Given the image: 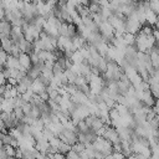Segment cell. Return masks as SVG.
I'll return each instance as SVG.
<instances>
[{
  "instance_id": "cell-1",
  "label": "cell",
  "mask_w": 159,
  "mask_h": 159,
  "mask_svg": "<svg viewBox=\"0 0 159 159\" xmlns=\"http://www.w3.org/2000/svg\"><path fill=\"white\" fill-rule=\"evenodd\" d=\"M58 137L63 143H67L70 145H75L78 143V134L73 130H70V129H65Z\"/></svg>"
},
{
  "instance_id": "cell-2",
  "label": "cell",
  "mask_w": 159,
  "mask_h": 159,
  "mask_svg": "<svg viewBox=\"0 0 159 159\" xmlns=\"http://www.w3.org/2000/svg\"><path fill=\"white\" fill-rule=\"evenodd\" d=\"M140 101L143 102V104H144V106H147V107H149V108H153V107L155 106V103H157V99H155V98H154V96L152 94L150 89L144 91V92L142 93Z\"/></svg>"
},
{
  "instance_id": "cell-3",
  "label": "cell",
  "mask_w": 159,
  "mask_h": 159,
  "mask_svg": "<svg viewBox=\"0 0 159 159\" xmlns=\"http://www.w3.org/2000/svg\"><path fill=\"white\" fill-rule=\"evenodd\" d=\"M11 30H12L11 22H9L6 20H1V24H0V34H1V37H10Z\"/></svg>"
},
{
  "instance_id": "cell-4",
  "label": "cell",
  "mask_w": 159,
  "mask_h": 159,
  "mask_svg": "<svg viewBox=\"0 0 159 159\" xmlns=\"http://www.w3.org/2000/svg\"><path fill=\"white\" fill-rule=\"evenodd\" d=\"M17 46L20 47L21 52H24V53H29V55H31V53L34 52V42L27 41V40H25V39H24Z\"/></svg>"
},
{
  "instance_id": "cell-5",
  "label": "cell",
  "mask_w": 159,
  "mask_h": 159,
  "mask_svg": "<svg viewBox=\"0 0 159 159\" xmlns=\"http://www.w3.org/2000/svg\"><path fill=\"white\" fill-rule=\"evenodd\" d=\"M46 86L40 81V78H37V80H34V82H32V84H31V89L34 91V93L35 94H41L42 92H45L46 91Z\"/></svg>"
},
{
  "instance_id": "cell-6",
  "label": "cell",
  "mask_w": 159,
  "mask_h": 159,
  "mask_svg": "<svg viewBox=\"0 0 159 159\" xmlns=\"http://www.w3.org/2000/svg\"><path fill=\"white\" fill-rule=\"evenodd\" d=\"M6 67L7 68H12V70H20L21 65H20V61H19V57L9 55V58H7V62H6Z\"/></svg>"
},
{
  "instance_id": "cell-7",
  "label": "cell",
  "mask_w": 159,
  "mask_h": 159,
  "mask_svg": "<svg viewBox=\"0 0 159 159\" xmlns=\"http://www.w3.org/2000/svg\"><path fill=\"white\" fill-rule=\"evenodd\" d=\"M158 17H159L158 14H157L155 11H153L152 9H148V10L145 11V19H147V22H148L150 26H153V25L157 24Z\"/></svg>"
},
{
  "instance_id": "cell-8",
  "label": "cell",
  "mask_w": 159,
  "mask_h": 159,
  "mask_svg": "<svg viewBox=\"0 0 159 159\" xmlns=\"http://www.w3.org/2000/svg\"><path fill=\"white\" fill-rule=\"evenodd\" d=\"M41 68L40 67H37V66H35V65H32L31 66V68L30 70H27V76L30 77V78H32V80H37L40 76H41Z\"/></svg>"
},
{
  "instance_id": "cell-9",
  "label": "cell",
  "mask_w": 159,
  "mask_h": 159,
  "mask_svg": "<svg viewBox=\"0 0 159 159\" xmlns=\"http://www.w3.org/2000/svg\"><path fill=\"white\" fill-rule=\"evenodd\" d=\"M2 40V50H5L9 55H11V51H12V47H14V42L10 37H1Z\"/></svg>"
},
{
  "instance_id": "cell-10",
  "label": "cell",
  "mask_w": 159,
  "mask_h": 159,
  "mask_svg": "<svg viewBox=\"0 0 159 159\" xmlns=\"http://www.w3.org/2000/svg\"><path fill=\"white\" fill-rule=\"evenodd\" d=\"M104 127H106V123L102 120L101 117H96L94 120H93V123H92V125H91V128H92L94 132H99V130L103 129Z\"/></svg>"
},
{
  "instance_id": "cell-11",
  "label": "cell",
  "mask_w": 159,
  "mask_h": 159,
  "mask_svg": "<svg viewBox=\"0 0 159 159\" xmlns=\"http://www.w3.org/2000/svg\"><path fill=\"white\" fill-rule=\"evenodd\" d=\"M135 39H137V35L130 34V32H125L123 35V40H124V43L127 46H133L135 43Z\"/></svg>"
},
{
  "instance_id": "cell-12",
  "label": "cell",
  "mask_w": 159,
  "mask_h": 159,
  "mask_svg": "<svg viewBox=\"0 0 159 159\" xmlns=\"http://www.w3.org/2000/svg\"><path fill=\"white\" fill-rule=\"evenodd\" d=\"M71 60H72V62L76 63V65H81V63L84 62V57H83V55H82V52H81L80 50L73 53V56H72Z\"/></svg>"
},
{
  "instance_id": "cell-13",
  "label": "cell",
  "mask_w": 159,
  "mask_h": 159,
  "mask_svg": "<svg viewBox=\"0 0 159 159\" xmlns=\"http://www.w3.org/2000/svg\"><path fill=\"white\" fill-rule=\"evenodd\" d=\"M88 7H89L91 14H99L101 12V9H102L98 1H91L89 5H88Z\"/></svg>"
},
{
  "instance_id": "cell-14",
  "label": "cell",
  "mask_w": 159,
  "mask_h": 159,
  "mask_svg": "<svg viewBox=\"0 0 159 159\" xmlns=\"http://www.w3.org/2000/svg\"><path fill=\"white\" fill-rule=\"evenodd\" d=\"M63 73H65V76L67 77L68 83H75V81H76V78H77V75H76L72 70H65Z\"/></svg>"
},
{
  "instance_id": "cell-15",
  "label": "cell",
  "mask_w": 159,
  "mask_h": 159,
  "mask_svg": "<svg viewBox=\"0 0 159 159\" xmlns=\"http://www.w3.org/2000/svg\"><path fill=\"white\" fill-rule=\"evenodd\" d=\"M72 150V145H70V144H67V143H61V145H60V148H58V152L60 153H62V154H65V155H67Z\"/></svg>"
},
{
  "instance_id": "cell-16",
  "label": "cell",
  "mask_w": 159,
  "mask_h": 159,
  "mask_svg": "<svg viewBox=\"0 0 159 159\" xmlns=\"http://www.w3.org/2000/svg\"><path fill=\"white\" fill-rule=\"evenodd\" d=\"M68 22H62V25L60 26L58 29V32H60V36H66L68 37Z\"/></svg>"
},
{
  "instance_id": "cell-17",
  "label": "cell",
  "mask_w": 159,
  "mask_h": 159,
  "mask_svg": "<svg viewBox=\"0 0 159 159\" xmlns=\"http://www.w3.org/2000/svg\"><path fill=\"white\" fill-rule=\"evenodd\" d=\"M77 129H78V132H80V133H86V132L89 129V127L87 125L86 120H84V119H82V120H80V122H78V124H77Z\"/></svg>"
},
{
  "instance_id": "cell-18",
  "label": "cell",
  "mask_w": 159,
  "mask_h": 159,
  "mask_svg": "<svg viewBox=\"0 0 159 159\" xmlns=\"http://www.w3.org/2000/svg\"><path fill=\"white\" fill-rule=\"evenodd\" d=\"M48 142H50V147L56 148V149H58L60 145H61V143H62V140L60 139V137H53V138H51Z\"/></svg>"
},
{
  "instance_id": "cell-19",
  "label": "cell",
  "mask_w": 159,
  "mask_h": 159,
  "mask_svg": "<svg viewBox=\"0 0 159 159\" xmlns=\"http://www.w3.org/2000/svg\"><path fill=\"white\" fill-rule=\"evenodd\" d=\"M35 96V93H34V91L30 88V89H27V92H25L24 94H21V97H22V99L25 101V102H31V99H32V97Z\"/></svg>"
},
{
  "instance_id": "cell-20",
  "label": "cell",
  "mask_w": 159,
  "mask_h": 159,
  "mask_svg": "<svg viewBox=\"0 0 159 159\" xmlns=\"http://www.w3.org/2000/svg\"><path fill=\"white\" fill-rule=\"evenodd\" d=\"M72 150H75L76 153H78V154H81V153H83L84 150H86V145L83 144V143H77V144H75V145H72Z\"/></svg>"
},
{
  "instance_id": "cell-21",
  "label": "cell",
  "mask_w": 159,
  "mask_h": 159,
  "mask_svg": "<svg viewBox=\"0 0 159 159\" xmlns=\"http://www.w3.org/2000/svg\"><path fill=\"white\" fill-rule=\"evenodd\" d=\"M140 32H142V34H144L145 36H149V35H153V34H154V31H153V29H152V26H150V25L142 26Z\"/></svg>"
},
{
  "instance_id": "cell-22",
  "label": "cell",
  "mask_w": 159,
  "mask_h": 159,
  "mask_svg": "<svg viewBox=\"0 0 159 159\" xmlns=\"http://www.w3.org/2000/svg\"><path fill=\"white\" fill-rule=\"evenodd\" d=\"M22 111L25 113V116H30L31 114V111H32V104L30 102H26L24 106H22Z\"/></svg>"
},
{
  "instance_id": "cell-23",
  "label": "cell",
  "mask_w": 159,
  "mask_h": 159,
  "mask_svg": "<svg viewBox=\"0 0 159 159\" xmlns=\"http://www.w3.org/2000/svg\"><path fill=\"white\" fill-rule=\"evenodd\" d=\"M5 148H6V153H7L9 157H15L16 155V149L17 148H15L12 145H5Z\"/></svg>"
},
{
  "instance_id": "cell-24",
  "label": "cell",
  "mask_w": 159,
  "mask_h": 159,
  "mask_svg": "<svg viewBox=\"0 0 159 159\" xmlns=\"http://www.w3.org/2000/svg\"><path fill=\"white\" fill-rule=\"evenodd\" d=\"M9 155L6 153V148H5V144H1V149H0V159H7Z\"/></svg>"
},
{
  "instance_id": "cell-25",
  "label": "cell",
  "mask_w": 159,
  "mask_h": 159,
  "mask_svg": "<svg viewBox=\"0 0 159 159\" xmlns=\"http://www.w3.org/2000/svg\"><path fill=\"white\" fill-rule=\"evenodd\" d=\"M112 157H113V159H127L125 155H124L122 152H114V153L112 154Z\"/></svg>"
},
{
  "instance_id": "cell-26",
  "label": "cell",
  "mask_w": 159,
  "mask_h": 159,
  "mask_svg": "<svg viewBox=\"0 0 159 159\" xmlns=\"http://www.w3.org/2000/svg\"><path fill=\"white\" fill-rule=\"evenodd\" d=\"M127 159H137V155H135V154H132V155H130V157H128Z\"/></svg>"
},
{
  "instance_id": "cell-27",
  "label": "cell",
  "mask_w": 159,
  "mask_h": 159,
  "mask_svg": "<svg viewBox=\"0 0 159 159\" xmlns=\"http://www.w3.org/2000/svg\"><path fill=\"white\" fill-rule=\"evenodd\" d=\"M155 26H157V29L159 30V17H158V21H157V24H155Z\"/></svg>"
},
{
  "instance_id": "cell-28",
  "label": "cell",
  "mask_w": 159,
  "mask_h": 159,
  "mask_svg": "<svg viewBox=\"0 0 159 159\" xmlns=\"http://www.w3.org/2000/svg\"><path fill=\"white\" fill-rule=\"evenodd\" d=\"M7 159H17V158H16V157H9Z\"/></svg>"
}]
</instances>
